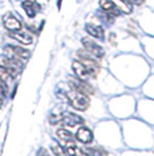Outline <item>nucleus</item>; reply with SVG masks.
I'll return each instance as SVG.
<instances>
[{
  "label": "nucleus",
  "mask_w": 154,
  "mask_h": 156,
  "mask_svg": "<svg viewBox=\"0 0 154 156\" xmlns=\"http://www.w3.org/2000/svg\"><path fill=\"white\" fill-rule=\"evenodd\" d=\"M73 70L79 79L86 80L88 78H95L99 71V65L96 62H81L74 61L73 62Z\"/></svg>",
  "instance_id": "nucleus-1"
},
{
  "label": "nucleus",
  "mask_w": 154,
  "mask_h": 156,
  "mask_svg": "<svg viewBox=\"0 0 154 156\" xmlns=\"http://www.w3.org/2000/svg\"><path fill=\"white\" fill-rule=\"evenodd\" d=\"M67 99L70 101L71 106L78 111L87 110L88 106H89V99H88V97L86 94H84V93H81V92L75 91V90H72V91L67 92Z\"/></svg>",
  "instance_id": "nucleus-2"
},
{
  "label": "nucleus",
  "mask_w": 154,
  "mask_h": 156,
  "mask_svg": "<svg viewBox=\"0 0 154 156\" xmlns=\"http://www.w3.org/2000/svg\"><path fill=\"white\" fill-rule=\"evenodd\" d=\"M82 44H84L85 49L89 52L92 56H94L96 58H101L104 56V50H103L102 47L99 46L96 42H94L89 37H84L82 39Z\"/></svg>",
  "instance_id": "nucleus-3"
},
{
  "label": "nucleus",
  "mask_w": 154,
  "mask_h": 156,
  "mask_svg": "<svg viewBox=\"0 0 154 156\" xmlns=\"http://www.w3.org/2000/svg\"><path fill=\"white\" fill-rule=\"evenodd\" d=\"M7 57L9 58H15V59H27L29 58L30 52L27 49H23L21 47H14V46H8L5 49Z\"/></svg>",
  "instance_id": "nucleus-4"
},
{
  "label": "nucleus",
  "mask_w": 154,
  "mask_h": 156,
  "mask_svg": "<svg viewBox=\"0 0 154 156\" xmlns=\"http://www.w3.org/2000/svg\"><path fill=\"white\" fill-rule=\"evenodd\" d=\"M70 86L72 87V90H75L78 92H81L86 96L88 94H92L93 93V89L89 84H87L85 80L82 79H79V78H71L70 82H69Z\"/></svg>",
  "instance_id": "nucleus-5"
},
{
  "label": "nucleus",
  "mask_w": 154,
  "mask_h": 156,
  "mask_svg": "<svg viewBox=\"0 0 154 156\" xmlns=\"http://www.w3.org/2000/svg\"><path fill=\"white\" fill-rule=\"evenodd\" d=\"M84 122L82 118L74 114V113H65V114H60L59 115V124H63L69 127H74L77 125H80Z\"/></svg>",
  "instance_id": "nucleus-6"
},
{
  "label": "nucleus",
  "mask_w": 154,
  "mask_h": 156,
  "mask_svg": "<svg viewBox=\"0 0 154 156\" xmlns=\"http://www.w3.org/2000/svg\"><path fill=\"white\" fill-rule=\"evenodd\" d=\"M2 22H4L5 28H7L11 32H16V30L21 29V22H20V20L12 13L5 14L2 16Z\"/></svg>",
  "instance_id": "nucleus-7"
},
{
  "label": "nucleus",
  "mask_w": 154,
  "mask_h": 156,
  "mask_svg": "<svg viewBox=\"0 0 154 156\" xmlns=\"http://www.w3.org/2000/svg\"><path fill=\"white\" fill-rule=\"evenodd\" d=\"M100 6L110 16H118L119 13H121L119 7L117 6L112 0H101L100 1Z\"/></svg>",
  "instance_id": "nucleus-8"
},
{
  "label": "nucleus",
  "mask_w": 154,
  "mask_h": 156,
  "mask_svg": "<svg viewBox=\"0 0 154 156\" xmlns=\"http://www.w3.org/2000/svg\"><path fill=\"white\" fill-rule=\"evenodd\" d=\"M19 73V70L13 69V68H7L4 65H0V80L2 83H7L14 77H16Z\"/></svg>",
  "instance_id": "nucleus-9"
},
{
  "label": "nucleus",
  "mask_w": 154,
  "mask_h": 156,
  "mask_svg": "<svg viewBox=\"0 0 154 156\" xmlns=\"http://www.w3.org/2000/svg\"><path fill=\"white\" fill-rule=\"evenodd\" d=\"M77 139L82 143H89L93 140V134L88 128L81 127L77 132Z\"/></svg>",
  "instance_id": "nucleus-10"
},
{
  "label": "nucleus",
  "mask_w": 154,
  "mask_h": 156,
  "mask_svg": "<svg viewBox=\"0 0 154 156\" xmlns=\"http://www.w3.org/2000/svg\"><path fill=\"white\" fill-rule=\"evenodd\" d=\"M86 32L88 33L90 36L96 37V39H103V37H104L103 28L100 26H96V25L87 23V25H86Z\"/></svg>",
  "instance_id": "nucleus-11"
},
{
  "label": "nucleus",
  "mask_w": 154,
  "mask_h": 156,
  "mask_svg": "<svg viewBox=\"0 0 154 156\" xmlns=\"http://www.w3.org/2000/svg\"><path fill=\"white\" fill-rule=\"evenodd\" d=\"M8 35H9L11 37H13V39L18 40L19 42L23 43V44H30L32 42V37L29 34L21 33V32H19V30H16V32H9Z\"/></svg>",
  "instance_id": "nucleus-12"
},
{
  "label": "nucleus",
  "mask_w": 154,
  "mask_h": 156,
  "mask_svg": "<svg viewBox=\"0 0 154 156\" xmlns=\"http://www.w3.org/2000/svg\"><path fill=\"white\" fill-rule=\"evenodd\" d=\"M22 7H23L25 12H26L27 15H28L29 18H34V16L36 15L37 9H38V6H37L34 1H32V0H26V1H23V2H22Z\"/></svg>",
  "instance_id": "nucleus-13"
},
{
  "label": "nucleus",
  "mask_w": 154,
  "mask_h": 156,
  "mask_svg": "<svg viewBox=\"0 0 154 156\" xmlns=\"http://www.w3.org/2000/svg\"><path fill=\"white\" fill-rule=\"evenodd\" d=\"M57 136L59 137L62 141H65V142L73 140V135H72V133L69 132V130H66V129H58L57 130Z\"/></svg>",
  "instance_id": "nucleus-14"
},
{
  "label": "nucleus",
  "mask_w": 154,
  "mask_h": 156,
  "mask_svg": "<svg viewBox=\"0 0 154 156\" xmlns=\"http://www.w3.org/2000/svg\"><path fill=\"white\" fill-rule=\"evenodd\" d=\"M80 151L84 154L85 156H103L102 153L96 148H88V147H82Z\"/></svg>",
  "instance_id": "nucleus-15"
},
{
  "label": "nucleus",
  "mask_w": 154,
  "mask_h": 156,
  "mask_svg": "<svg viewBox=\"0 0 154 156\" xmlns=\"http://www.w3.org/2000/svg\"><path fill=\"white\" fill-rule=\"evenodd\" d=\"M66 154H69L71 156H77L78 155V147L77 144L73 142V140L71 141H67V144H66Z\"/></svg>",
  "instance_id": "nucleus-16"
},
{
  "label": "nucleus",
  "mask_w": 154,
  "mask_h": 156,
  "mask_svg": "<svg viewBox=\"0 0 154 156\" xmlns=\"http://www.w3.org/2000/svg\"><path fill=\"white\" fill-rule=\"evenodd\" d=\"M51 149H52V153H53L56 156H67V154H66L65 149L62 147V146H59V144L52 146Z\"/></svg>",
  "instance_id": "nucleus-17"
},
{
  "label": "nucleus",
  "mask_w": 154,
  "mask_h": 156,
  "mask_svg": "<svg viewBox=\"0 0 154 156\" xmlns=\"http://www.w3.org/2000/svg\"><path fill=\"white\" fill-rule=\"evenodd\" d=\"M6 91H7V89L5 87V85L0 83V105H1V103H2V100H4L5 96H6Z\"/></svg>",
  "instance_id": "nucleus-18"
},
{
  "label": "nucleus",
  "mask_w": 154,
  "mask_h": 156,
  "mask_svg": "<svg viewBox=\"0 0 154 156\" xmlns=\"http://www.w3.org/2000/svg\"><path fill=\"white\" fill-rule=\"evenodd\" d=\"M38 156H50V155H49V153H48L45 149H39Z\"/></svg>",
  "instance_id": "nucleus-19"
},
{
  "label": "nucleus",
  "mask_w": 154,
  "mask_h": 156,
  "mask_svg": "<svg viewBox=\"0 0 154 156\" xmlns=\"http://www.w3.org/2000/svg\"><path fill=\"white\" fill-rule=\"evenodd\" d=\"M130 2H132V4H136V5H141L145 0H129Z\"/></svg>",
  "instance_id": "nucleus-20"
}]
</instances>
